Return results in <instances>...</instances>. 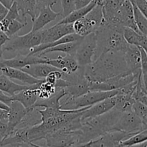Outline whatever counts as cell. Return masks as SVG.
Listing matches in <instances>:
<instances>
[{
  "mask_svg": "<svg viewBox=\"0 0 147 147\" xmlns=\"http://www.w3.org/2000/svg\"><path fill=\"white\" fill-rule=\"evenodd\" d=\"M89 108L69 111L59 109L54 116L29 129V142L35 143L44 140L47 136L60 130H78L82 126V113Z\"/></svg>",
  "mask_w": 147,
  "mask_h": 147,
  "instance_id": "6da1fadb",
  "label": "cell"
},
{
  "mask_svg": "<svg viewBox=\"0 0 147 147\" xmlns=\"http://www.w3.org/2000/svg\"><path fill=\"white\" fill-rule=\"evenodd\" d=\"M123 74L131 73L122 53H103L83 70L85 78L90 83H103Z\"/></svg>",
  "mask_w": 147,
  "mask_h": 147,
  "instance_id": "7a4b0ae2",
  "label": "cell"
},
{
  "mask_svg": "<svg viewBox=\"0 0 147 147\" xmlns=\"http://www.w3.org/2000/svg\"><path fill=\"white\" fill-rule=\"evenodd\" d=\"M121 114L122 112L115 106L110 111L101 116L81 121L82 126L79 129V144L89 143L111 131Z\"/></svg>",
  "mask_w": 147,
  "mask_h": 147,
  "instance_id": "3957f363",
  "label": "cell"
},
{
  "mask_svg": "<svg viewBox=\"0 0 147 147\" xmlns=\"http://www.w3.org/2000/svg\"><path fill=\"white\" fill-rule=\"evenodd\" d=\"M123 30L111 28L101 24L96 32L97 35V48L95 60L103 53H125L129 45L123 37Z\"/></svg>",
  "mask_w": 147,
  "mask_h": 147,
  "instance_id": "277c9868",
  "label": "cell"
},
{
  "mask_svg": "<svg viewBox=\"0 0 147 147\" xmlns=\"http://www.w3.org/2000/svg\"><path fill=\"white\" fill-rule=\"evenodd\" d=\"M118 90L112 91H89L88 93L73 98L65 96L60 100L61 110H78L89 108L103 100L113 97L118 94Z\"/></svg>",
  "mask_w": 147,
  "mask_h": 147,
  "instance_id": "5b68a950",
  "label": "cell"
},
{
  "mask_svg": "<svg viewBox=\"0 0 147 147\" xmlns=\"http://www.w3.org/2000/svg\"><path fill=\"white\" fill-rule=\"evenodd\" d=\"M103 22L102 0H97L96 7L83 18L73 23L74 33L84 37L91 33H96Z\"/></svg>",
  "mask_w": 147,
  "mask_h": 147,
  "instance_id": "8992f818",
  "label": "cell"
},
{
  "mask_svg": "<svg viewBox=\"0 0 147 147\" xmlns=\"http://www.w3.org/2000/svg\"><path fill=\"white\" fill-rule=\"evenodd\" d=\"M96 48V33H91L80 40L74 54L75 58L80 68H84L94 61Z\"/></svg>",
  "mask_w": 147,
  "mask_h": 147,
  "instance_id": "52a82bcc",
  "label": "cell"
},
{
  "mask_svg": "<svg viewBox=\"0 0 147 147\" xmlns=\"http://www.w3.org/2000/svg\"><path fill=\"white\" fill-rule=\"evenodd\" d=\"M42 37L40 31L30 32L24 35H18L16 34L9 39L8 41L2 47L3 51H17L22 52L29 50L41 45Z\"/></svg>",
  "mask_w": 147,
  "mask_h": 147,
  "instance_id": "ba28073f",
  "label": "cell"
},
{
  "mask_svg": "<svg viewBox=\"0 0 147 147\" xmlns=\"http://www.w3.org/2000/svg\"><path fill=\"white\" fill-rule=\"evenodd\" d=\"M79 139V129L60 130L45 137L44 145L45 147H70L74 144H80Z\"/></svg>",
  "mask_w": 147,
  "mask_h": 147,
  "instance_id": "9c48e42d",
  "label": "cell"
},
{
  "mask_svg": "<svg viewBox=\"0 0 147 147\" xmlns=\"http://www.w3.org/2000/svg\"><path fill=\"white\" fill-rule=\"evenodd\" d=\"M138 75L123 74L113 78L103 83H90V91H112L118 90L137 80Z\"/></svg>",
  "mask_w": 147,
  "mask_h": 147,
  "instance_id": "30bf717a",
  "label": "cell"
},
{
  "mask_svg": "<svg viewBox=\"0 0 147 147\" xmlns=\"http://www.w3.org/2000/svg\"><path fill=\"white\" fill-rule=\"evenodd\" d=\"M47 57L46 56H40L38 54L30 55H22L19 53L13 58L7 59V60L3 59L1 61H0V70L4 67L21 70L27 65L45 64Z\"/></svg>",
  "mask_w": 147,
  "mask_h": 147,
  "instance_id": "8fae6325",
  "label": "cell"
},
{
  "mask_svg": "<svg viewBox=\"0 0 147 147\" xmlns=\"http://www.w3.org/2000/svg\"><path fill=\"white\" fill-rule=\"evenodd\" d=\"M112 131L135 134L142 131V120L133 111L122 113Z\"/></svg>",
  "mask_w": 147,
  "mask_h": 147,
  "instance_id": "7c38bea8",
  "label": "cell"
},
{
  "mask_svg": "<svg viewBox=\"0 0 147 147\" xmlns=\"http://www.w3.org/2000/svg\"><path fill=\"white\" fill-rule=\"evenodd\" d=\"M51 1H17V9L20 16V20L24 22H27V17L30 16L32 22L37 18L39 13L45 6L47 5Z\"/></svg>",
  "mask_w": 147,
  "mask_h": 147,
  "instance_id": "4fadbf2b",
  "label": "cell"
},
{
  "mask_svg": "<svg viewBox=\"0 0 147 147\" xmlns=\"http://www.w3.org/2000/svg\"><path fill=\"white\" fill-rule=\"evenodd\" d=\"M42 37L41 44H48L60 40L62 37L74 33L73 24H59L47 29L40 30Z\"/></svg>",
  "mask_w": 147,
  "mask_h": 147,
  "instance_id": "5bb4252c",
  "label": "cell"
},
{
  "mask_svg": "<svg viewBox=\"0 0 147 147\" xmlns=\"http://www.w3.org/2000/svg\"><path fill=\"white\" fill-rule=\"evenodd\" d=\"M138 133V132H137ZM135 134H127L125 132L111 131L103 135L97 139L89 142V147H115L123 141L127 140Z\"/></svg>",
  "mask_w": 147,
  "mask_h": 147,
  "instance_id": "9a60e30c",
  "label": "cell"
},
{
  "mask_svg": "<svg viewBox=\"0 0 147 147\" xmlns=\"http://www.w3.org/2000/svg\"><path fill=\"white\" fill-rule=\"evenodd\" d=\"M57 1H55V0L51 1L47 5L45 6L42 9L37 18L34 20V22H32V27L31 32H36L43 30V27L45 26L55 20L56 18L60 15V12L55 11L52 8L54 4H57Z\"/></svg>",
  "mask_w": 147,
  "mask_h": 147,
  "instance_id": "2e32d148",
  "label": "cell"
},
{
  "mask_svg": "<svg viewBox=\"0 0 147 147\" xmlns=\"http://www.w3.org/2000/svg\"><path fill=\"white\" fill-rule=\"evenodd\" d=\"M45 64L50 65L63 73L68 75L76 73L80 68L75 57L71 55H65L63 57L58 56L55 59L47 57Z\"/></svg>",
  "mask_w": 147,
  "mask_h": 147,
  "instance_id": "e0dca14e",
  "label": "cell"
},
{
  "mask_svg": "<svg viewBox=\"0 0 147 147\" xmlns=\"http://www.w3.org/2000/svg\"><path fill=\"white\" fill-rule=\"evenodd\" d=\"M116 104H117L116 96L102 100V101L90 106L87 110L84 111L82 113L81 121L101 116V115L112 110L116 106Z\"/></svg>",
  "mask_w": 147,
  "mask_h": 147,
  "instance_id": "ac0fdd59",
  "label": "cell"
},
{
  "mask_svg": "<svg viewBox=\"0 0 147 147\" xmlns=\"http://www.w3.org/2000/svg\"><path fill=\"white\" fill-rule=\"evenodd\" d=\"M8 136L21 123L28 111L20 103L16 100H11L8 105Z\"/></svg>",
  "mask_w": 147,
  "mask_h": 147,
  "instance_id": "d6986e66",
  "label": "cell"
},
{
  "mask_svg": "<svg viewBox=\"0 0 147 147\" xmlns=\"http://www.w3.org/2000/svg\"><path fill=\"white\" fill-rule=\"evenodd\" d=\"M40 84V83H39ZM29 86L27 88L21 90L11 97L12 100H16L21 103L27 111L35 109L34 105L38 100V85Z\"/></svg>",
  "mask_w": 147,
  "mask_h": 147,
  "instance_id": "ffe728a7",
  "label": "cell"
},
{
  "mask_svg": "<svg viewBox=\"0 0 147 147\" xmlns=\"http://www.w3.org/2000/svg\"><path fill=\"white\" fill-rule=\"evenodd\" d=\"M83 70L84 68H80L77 80L73 85L64 89L67 97L76 98L90 91V82L85 78Z\"/></svg>",
  "mask_w": 147,
  "mask_h": 147,
  "instance_id": "44dd1931",
  "label": "cell"
},
{
  "mask_svg": "<svg viewBox=\"0 0 147 147\" xmlns=\"http://www.w3.org/2000/svg\"><path fill=\"white\" fill-rule=\"evenodd\" d=\"M124 59L129 73L138 75L141 70V53L138 47L129 45L124 53Z\"/></svg>",
  "mask_w": 147,
  "mask_h": 147,
  "instance_id": "7402d4cb",
  "label": "cell"
},
{
  "mask_svg": "<svg viewBox=\"0 0 147 147\" xmlns=\"http://www.w3.org/2000/svg\"><path fill=\"white\" fill-rule=\"evenodd\" d=\"M0 71L2 73L4 76H7L9 79H15V80H20L24 83H27V86H34V85L39 84L42 83L44 80H37L34 78L30 75L27 74L23 72L22 70L19 69L10 68V67H4L1 68Z\"/></svg>",
  "mask_w": 147,
  "mask_h": 147,
  "instance_id": "603a6c76",
  "label": "cell"
},
{
  "mask_svg": "<svg viewBox=\"0 0 147 147\" xmlns=\"http://www.w3.org/2000/svg\"><path fill=\"white\" fill-rule=\"evenodd\" d=\"M21 70L37 80H45L50 73L59 70L50 65L36 64L26 66L24 68L21 69Z\"/></svg>",
  "mask_w": 147,
  "mask_h": 147,
  "instance_id": "cb8c5ba5",
  "label": "cell"
},
{
  "mask_svg": "<svg viewBox=\"0 0 147 147\" xmlns=\"http://www.w3.org/2000/svg\"><path fill=\"white\" fill-rule=\"evenodd\" d=\"M28 87L29 86L17 84L7 76L3 74L0 75V91L7 93V96L12 97L17 93Z\"/></svg>",
  "mask_w": 147,
  "mask_h": 147,
  "instance_id": "d4e9b609",
  "label": "cell"
},
{
  "mask_svg": "<svg viewBox=\"0 0 147 147\" xmlns=\"http://www.w3.org/2000/svg\"><path fill=\"white\" fill-rule=\"evenodd\" d=\"M65 96V92L63 88H57L55 93L47 100H37L34 108L38 107L50 108L54 109H60V100Z\"/></svg>",
  "mask_w": 147,
  "mask_h": 147,
  "instance_id": "484cf974",
  "label": "cell"
},
{
  "mask_svg": "<svg viewBox=\"0 0 147 147\" xmlns=\"http://www.w3.org/2000/svg\"><path fill=\"white\" fill-rule=\"evenodd\" d=\"M97 4V0H91L90 4L87 7L83 9L75 10L73 13L63 19L59 22V24H73L78 20L83 18L88 12H90Z\"/></svg>",
  "mask_w": 147,
  "mask_h": 147,
  "instance_id": "4316f807",
  "label": "cell"
},
{
  "mask_svg": "<svg viewBox=\"0 0 147 147\" xmlns=\"http://www.w3.org/2000/svg\"><path fill=\"white\" fill-rule=\"evenodd\" d=\"M80 41L78 42H73L69 43H64V44L59 45L55 46L52 48L47 49L44 51L41 52L40 53H37L40 56H45L47 53H55V52H60V53H64L66 55H71L74 56L76 50L78 46Z\"/></svg>",
  "mask_w": 147,
  "mask_h": 147,
  "instance_id": "83f0119b",
  "label": "cell"
},
{
  "mask_svg": "<svg viewBox=\"0 0 147 147\" xmlns=\"http://www.w3.org/2000/svg\"><path fill=\"white\" fill-rule=\"evenodd\" d=\"M131 2L133 5L134 21L136 22V26H137L138 30L142 35L147 37V19L141 13V11L137 8L133 0H131Z\"/></svg>",
  "mask_w": 147,
  "mask_h": 147,
  "instance_id": "f1b7e54d",
  "label": "cell"
},
{
  "mask_svg": "<svg viewBox=\"0 0 147 147\" xmlns=\"http://www.w3.org/2000/svg\"><path fill=\"white\" fill-rule=\"evenodd\" d=\"M57 88L53 85L47 83L43 80L38 85V100H47L55 93Z\"/></svg>",
  "mask_w": 147,
  "mask_h": 147,
  "instance_id": "f546056e",
  "label": "cell"
},
{
  "mask_svg": "<svg viewBox=\"0 0 147 147\" xmlns=\"http://www.w3.org/2000/svg\"><path fill=\"white\" fill-rule=\"evenodd\" d=\"M123 34L125 40L128 44L130 45L136 46V47H139L141 39L143 36L142 34H139V33L135 32L134 30L128 28V27H125L123 29Z\"/></svg>",
  "mask_w": 147,
  "mask_h": 147,
  "instance_id": "4dcf8cb0",
  "label": "cell"
},
{
  "mask_svg": "<svg viewBox=\"0 0 147 147\" xmlns=\"http://www.w3.org/2000/svg\"><path fill=\"white\" fill-rule=\"evenodd\" d=\"M147 141V131L143 130L142 131H139L128 139L127 140L123 141L121 142L122 144L131 147L132 146H135V145L140 144L143 143V142Z\"/></svg>",
  "mask_w": 147,
  "mask_h": 147,
  "instance_id": "1f68e13d",
  "label": "cell"
},
{
  "mask_svg": "<svg viewBox=\"0 0 147 147\" xmlns=\"http://www.w3.org/2000/svg\"><path fill=\"white\" fill-rule=\"evenodd\" d=\"M27 24V22H24L21 21L20 20H14L10 22L9 24L8 27H7V32H6V34L10 38L12 36L15 35L21 29L25 27Z\"/></svg>",
  "mask_w": 147,
  "mask_h": 147,
  "instance_id": "d6a6232c",
  "label": "cell"
},
{
  "mask_svg": "<svg viewBox=\"0 0 147 147\" xmlns=\"http://www.w3.org/2000/svg\"><path fill=\"white\" fill-rule=\"evenodd\" d=\"M60 1L63 7V11L60 12V16L62 17L61 20H63L76 10L75 0H63Z\"/></svg>",
  "mask_w": 147,
  "mask_h": 147,
  "instance_id": "836d02e7",
  "label": "cell"
},
{
  "mask_svg": "<svg viewBox=\"0 0 147 147\" xmlns=\"http://www.w3.org/2000/svg\"><path fill=\"white\" fill-rule=\"evenodd\" d=\"M132 111L142 121L147 119V106L141 102L135 100L132 106Z\"/></svg>",
  "mask_w": 147,
  "mask_h": 147,
  "instance_id": "e575fe53",
  "label": "cell"
},
{
  "mask_svg": "<svg viewBox=\"0 0 147 147\" xmlns=\"http://www.w3.org/2000/svg\"><path fill=\"white\" fill-rule=\"evenodd\" d=\"M8 136V119L0 121V144Z\"/></svg>",
  "mask_w": 147,
  "mask_h": 147,
  "instance_id": "d590c367",
  "label": "cell"
},
{
  "mask_svg": "<svg viewBox=\"0 0 147 147\" xmlns=\"http://www.w3.org/2000/svg\"><path fill=\"white\" fill-rule=\"evenodd\" d=\"M142 14L147 19V0H133Z\"/></svg>",
  "mask_w": 147,
  "mask_h": 147,
  "instance_id": "8d00e7d4",
  "label": "cell"
},
{
  "mask_svg": "<svg viewBox=\"0 0 147 147\" xmlns=\"http://www.w3.org/2000/svg\"><path fill=\"white\" fill-rule=\"evenodd\" d=\"M141 53V70L142 74L147 73V55L144 50L139 47Z\"/></svg>",
  "mask_w": 147,
  "mask_h": 147,
  "instance_id": "74e56055",
  "label": "cell"
},
{
  "mask_svg": "<svg viewBox=\"0 0 147 147\" xmlns=\"http://www.w3.org/2000/svg\"><path fill=\"white\" fill-rule=\"evenodd\" d=\"M91 0H75V7L76 10L83 9L87 7L90 3Z\"/></svg>",
  "mask_w": 147,
  "mask_h": 147,
  "instance_id": "f35d334b",
  "label": "cell"
},
{
  "mask_svg": "<svg viewBox=\"0 0 147 147\" xmlns=\"http://www.w3.org/2000/svg\"><path fill=\"white\" fill-rule=\"evenodd\" d=\"M11 100H12V99H11V96H7V94L4 93L3 92L0 91V101L2 102L4 104L8 106L9 103Z\"/></svg>",
  "mask_w": 147,
  "mask_h": 147,
  "instance_id": "ab89813d",
  "label": "cell"
},
{
  "mask_svg": "<svg viewBox=\"0 0 147 147\" xmlns=\"http://www.w3.org/2000/svg\"><path fill=\"white\" fill-rule=\"evenodd\" d=\"M9 37L4 32L0 31V48L4 46V45L9 40Z\"/></svg>",
  "mask_w": 147,
  "mask_h": 147,
  "instance_id": "60d3db41",
  "label": "cell"
},
{
  "mask_svg": "<svg viewBox=\"0 0 147 147\" xmlns=\"http://www.w3.org/2000/svg\"><path fill=\"white\" fill-rule=\"evenodd\" d=\"M14 1L13 0H0V3L2 4L3 7L4 8L7 9V10L9 9L11 7H12L13 4H14Z\"/></svg>",
  "mask_w": 147,
  "mask_h": 147,
  "instance_id": "b9f144b4",
  "label": "cell"
},
{
  "mask_svg": "<svg viewBox=\"0 0 147 147\" xmlns=\"http://www.w3.org/2000/svg\"><path fill=\"white\" fill-rule=\"evenodd\" d=\"M7 12H8V10L6 8H4L2 6V4L0 3V21H1L5 17Z\"/></svg>",
  "mask_w": 147,
  "mask_h": 147,
  "instance_id": "7bdbcfd3",
  "label": "cell"
},
{
  "mask_svg": "<svg viewBox=\"0 0 147 147\" xmlns=\"http://www.w3.org/2000/svg\"><path fill=\"white\" fill-rule=\"evenodd\" d=\"M7 119H8V111L0 109V121Z\"/></svg>",
  "mask_w": 147,
  "mask_h": 147,
  "instance_id": "ee69618b",
  "label": "cell"
},
{
  "mask_svg": "<svg viewBox=\"0 0 147 147\" xmlns=\"http://www.w3.org/2000/svg\"><path fill=\"white\" fill-rule=\"evenodd\" d=\"M19 147H45V145H39V144H36L35 143H28L26 144L22 145V146H19Z\"/></svg>",
  "mask_w": 147,
  "mask_h": 147,
  "instance_id": "f6af8a7d",
  "label": "cell"
},
{
  "mask_svg": "<svg viewBox=\"0 0 147 147\" xmlns=\"http://www.w3.org/2000/svg\"><path fill=\"white\" fill-rule=\"evenodd\" d=\"M142 82L144 83V86L145 89L147 91V73H145V74H142Z\"/></svg>",
  "mask_w": 147,
  "mask_h": 147,
  "instance_id": "bcb514c9",
  "label": "cell"
},
{
  "mask_svg": "<svg viewBox=\"0 0 147 147\" xmlns=\"http://www.w3.org/2000/svg\"><path fill=\"white\" fill-rule=\"evenodd\" d=\"M0 109H2V110H4V111H9V106H7V105L4 104V103H2V102L1 101H0Z\"/></svg>",
  "mask_w": 147,
  "mask_h": 147,
  "instance_id": "7dc6e473",
  "label": "cell"
},
{
  "mask_svg": "<svg viewBox=\"0 0 147 147\" xmlns=\"http://www.w3.org/2000/svg\"><path fill=\"white\" fill-rule=\"evenodd\" d=\"M143 130L147 131V119L142 121V131Z\"/></svg>",
  "mask_w": 147,
  "mask_h": 147,
  "instance_id": "c3c4849f",
  "label": "cell"
},
{
  "mask_svg": "<svg viewBox=\"0 0 147 147\" xmlns=\"http://www.w3.org/2000/svg\"><path fill=\"white\" fill-rule=\"evenodd\" d=\"M131 147H147V141H146V142H143V143L140 144L135 145V146H132Z\"/></svg>",
  "mask_w": 147,
  "mask_h": 147,
  "instance_id": "681fc988",
  "label": "cell"
},
{
  "mask_svg": "<svg viewBox=\"0 0 147 147\" xmlns=\"http://www.w3.org/2000/svg\"><path fill=\"white\" fill-rule=\"evenodd\" d=\"M89 145V143L83 144H74L70 147H88Z\"/></svg>",
  "mask_w": 147,
  "mask_h": 147,
  "instance_id": "f907efd6",
  "label": "cell"
},
{
  "mask_svg": "<svg viewBox=\"0 0 147 147\" xmlns=\"http://www.w3.org/2000/svg\"><path fill=\"white\" fill-rule=\"evenodd\" d=\"M115 147H129V146H125V145L122 144H121V143H119V144H117V145H116V146H115Z\"/></svg>",
  "mask_w": 147,
  "mask_h": 147,
  "instance_id": "816d5d0a",
  "label": "cell"
},
{
  "mask_svg": "<svg viewBox=\"0 0 147 147\" xmlns=\"http://www.w3.org/2000/svg\"><path fill=\"white\" fill-rule=\"evenodd\" d=\"M0 147H15V146H11V145H1L0 144Z\"/></svg>",
  "mask_w": 147,
  "mask_h": 147,
  "instance_id": "f5cc1de1",
  "label": "cell"
},
{
  "mask_svg": "<svg viewBox=\"0 0 147 147\" xmlns=\"http://www.w3.org/2000/svg\"><path fill=\"white\" fill-rule=\"evenodd\" d=\"M88 146H89V145H88ZM88 147H89V146H88Z\"/></svg>",
  "mask_w": 147,
  "mask_h": 147,
  "instance_id": "db71d44e",
  "label": "cell"
}]
</instances>
